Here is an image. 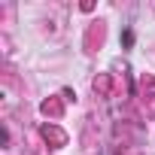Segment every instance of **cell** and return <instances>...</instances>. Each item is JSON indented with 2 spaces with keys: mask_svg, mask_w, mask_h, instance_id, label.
<instances>
[{
  "mask_svg": "<svg viewBox=\"0 0 155 155\" xmlns=\"http://www.w3.org/2000/svg\"><path fill=\"white\" fill-rule=\"evenodd\" d=\"M122 43H125V46H134V31H125V34H122Z\"/></svg>",
  "mask_w": 155,
  "mask_h": 155,
  "instance_id": "6da1fadb",
  "label": "cell"
}]
</instances>
